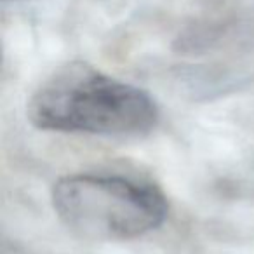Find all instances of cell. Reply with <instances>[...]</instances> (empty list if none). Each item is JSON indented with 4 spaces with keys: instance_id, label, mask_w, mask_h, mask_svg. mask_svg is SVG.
Returning <instances> with one entry per match:
<instances>
[{
    "instance_id": "6da1fadb",
    "label": "cell",
    "mask_w": 254,
    "mask_h": 254,
    "mask_svg": "<svg viewBox=\"0 0 254 254\" xmlns=\"http://www.w3.org/2000/svg\"><path fill=\"white\" fill-rule=\"evenodd\" d=\"M26 117L42 131L138 138L155 129L159 108L141 87L73 61L33 92Z\"/></svg>"
},
{
    "instance_id": "7a4b0ae2",
    "label": "cell",
    "mask_w": 254,
    "mask_h": 254,
    "mask_svg": "<svg viewBox=\"0 0 254 254\" xmlns=\"http://www.w3.org/2000/svg\"><path fill=\"white\" fill-rule=\"evenodd\" d=\"M51 202L70 232L94 242L138 239L159 228L169 211L155 185L117 174L63 176L53 185Z\"/></svg>"
},
{
    "instance_id": "3957f363",
    "label": "cell",
    "mask_w": 254,
    "mask_h": 254,
    "mask_svg": "<svg viewBox=\"0 0 254 254\" xmlns=\"http://www.w3.org/2000/svg\"><path fill=\"white\" fill-rule=\"evenodd\" d=\"M4 2H19V0H4Z\"/></svg>"
}]
</instances>
